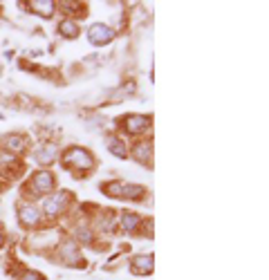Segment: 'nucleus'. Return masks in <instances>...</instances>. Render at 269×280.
Returning a JSON list of instances; mask_svg holds the SVG:
<instances>
[{
  "instance_id": "obj_1",
  "label": "nucleus",
  "mask_w": 269,
  "mask_h": 280,
  "mask_svg": "<svg viewBox=\"0 0 269 280\" xmlns=\"http://www.w3.org/2000/svg\"><path fill=\"white\" fill-rule=\"evenodd\" d=\"M63 166L70 168V171H92L94 168V157L90 151L79 146H72L65 151L63 155Z\"/></svg>"
},
{
  "instance_id": "obj_2",
  "label": "nucleus",
  "mask_w": 269,
  "mask_h": 280,
  "mask_svg": "<svg viewBox=\"0 0 269 280\" xmlns=\"http://www.w3.org/2000/svg\"><path fill=\"white\" fill-rule=\"evenodd\" d=\"M67 202H70V195L63 191L47 193L45 200H43V211H45V215H50V218H56V215H61L67 209Z\"/></svg>"
},
{
  "instance_id": "obj_3",
  "label": "nucleus",
  "mask_w": 269,
  "mask_h": 280,
  "mask_svg": "<svg viewBox=\"0 0 269 280\" xmlns=\"http://www.w3.org/2000/svg\"><path fill=\"white\" fill-rule=\"evenodd\" d=\"M117 36V32L112 30L110 25H103V23H97V25H92L88 30V41L92 43V45H108L112 38Z\"/></svg>"
},
{
  "instance_id": "obj_4",
  "label": "nucleus",
  "mask_w": 269,
  "mask_h": 280,
  "mask_svg": "<svg viewBox=\"0 0 269 280\" xmlns=\"http://www.w3.org/2000/svg\"><path fill=\"white\" fill-rule=\"evenodd\" d=\"M121 125L128 134H144L151 128V117L148 114H128Z\"/></svg>"
},
{
  "instance_id": "obj_5",
  "label": "nucleus",
  "mask_w": 269,
  "mask_h": 280,
  "mask_svg": "<svg viewBox=\"0 0 269 280\" xmlns=\"http://www.w3.org/2000/svg\"><path fill=\"white\" fill-rule=\"evenodd\" d=\"M54 186H56V180H54V175H52L50 171H38L36 175L32 177V188H34V193H52L54 191Z\"/></svg>"
},
{
  "instance_id": "obj_6",
  "label": "nucleus",
  "mask_w": 269,
  "mask_h": 280,
  "mask_svg": "<svg viewBox=\"0 0 269 280\" xmlns=\"http://www.w3.org/2000/svg\"><path fill=\"white\" fill-rule=\"evenodd\" d=\"M18 220H21L23 226L34 229V226L41 224V211L34 204H21V209H18Z\"/></svg>"
},
{
  "instance_id": "obj_7",
  "label": "nucleus",
  "mask_w": 269,
  "mask_h": 280,
  "mask_svg": "<svg viewBox=\"0 0 269 280\" xmlns=\"http://www.w3.org/2000/svg\"><path fill=\"white\" fill-rule=\"evenodd\" d=\"M153 267H155V260H153V255H148V253L134 255L132 262H130V271L139 273V276H148V273H153Z\"/></svg>"
},
{
  "instance_id": "obj_8",
  "label": "nucleus",
  "mask_w": 269,
  "mask_h": 280,
  "mask_svg": "<svg viewBox=\"0 0 269 280\" xmlns=\"http://www.w3.org/2000/svg\"><path fill=\"white\" fill-rule=\"evenodd\" d=\"M36 159L43 164V166H50L52 162H56L59 159V146L52 142H45L41 144V146L36 148Z\"/></svg>"
},
{
  "instance_id": "obj_9",
  "label": "nucleus",
  "mask_w": 269,
  "mask_h": 280,
  "mask_svg": "<svg viewBox=\"0 0 269 280\" xmlns=\"http://www.w3.org/2000/svg\"><path fill=\"white\" fill-rule=\"evenodd\" d=\"M132 157H134V162H139V164H144V166H148L151 164V157H153V144L148 142V139H144V142H137L132 146Z\"/></svg>"
},
{
  "instance_id": "obj_10",
  "label": "nucleus",
  "mask_w": 269,
  "mask_h": 280,
  "mask_svg": "<svg viewBox=\"0 0 269 280\" xmlns=\"http://www.w3.org/2000/svg\"><path fill=\"white\" fill-rule=\"evenodd\" d=\"M61 255L67 264H74V267H83V258L79 255V249H76V242H65L61 244Z\"/></svg>"
},
{
  "instance_id": "obj_11",
  "label": "nucleus",
  "mask_w": 269,
  "mask_h": 280,
  "mask_svg": "<svg viewBox=\"0 0 269 280\" xmlns=\"http://www.w3.org/2000/svg\"><path fill=\"white\" fill-rule=\"evenodd\" d=\"M119 224H121V229L126 231V233H134V231L142 226V218H139L137 213H132V211H123Z\"/></svg>"
},
{
  "instance_id": "obj_12",
  "label": "nucleus",
  "mask_w": 269,
  "mask_h": 280,
  "mask_svg": "<svg viewBox=\"0 0 269 280\" xmlns=\"http://www.w3.org/2000/svg\"><path fill=\"white\" fill-rule=\"evenodd\" d=\"M30 9L43 18H52L56 12V5L50 3V0H34V3H30Z\"/></svg>"
},
{
  "instance_id": "obj_13",
  "label": "nucleus",
  "mask_w": 269,
  "mask_h": 280,
  "mask_svg": "<svg viewBox=\"0 0 269 280\" xmlns=\"http://www.w3.org/2000/svg\"><path fill=\"white\" fill-rule=\"evenodd\" d=\"M144 193H146V188L139 184H121L119 197H123V200H139V197H144Z\"/></svg>"
},
{
  "instance_id": "obj_14",
  "label": "nucleus",
  "mask_w": 269,
  "mask_h": 280,
  "mask_svg": "<svg viewBox=\"0 0 269 280\" xmlns=\"http://www.w3.org/2000/svg\"><path fill=\"white\" fill-rule=\"evenodd\" d=\"M105 146H108V151L112 153L114 157H119V159H126V157H128V151H126V146H123L121 139H117V137H105Z\"/></svg>"
},
{
  "instance_id": "obj_15",
  "label": "nucleus",
  "mask_w": 269,
  "mask_h": 280,
  "mask_svg": "<svg viewBox=\"0 0 269 280\" xmlns=\"http://www.w3.org/2000/svg\"><path fill=\"white\" fill-rule=\"evenodd\" d=\"M79 23L76 21H61V25H59V34L63 38H76L79 36Z\"/></svg>"
},
{
  "instance_id": "obj_16",
  "label": "nucleus",
  "mask_w": 269,
  "mask_h": 280,
  "mask_svg": "<svg viewBox=\"0 0 269 280\" xmlns=\"http://www.w3.org/2000/svg\"><path fill=\"white\" fill-rule=\"evenodd\" d=\"M25 146H27V142H25V137H21V134H14V137L7 139V148H9V153H12V155L23 153V151H25Z\"/></svg>"
},
{
  "instance_id": "obj_17",
  "label": "nucleus",
  "mask_w": 269,
  "mask_h": 280,
  "mask_svg": "<svg viewBox=\"0 0 269 280\" xmlns=\"http://www.w3.org/2000/svg\"><path fill=\"white\" fill-rule=\"evenodd\" d=\"M99 229L105 231V233H112V231H117V218H114L112 213H105L99 218Z\"/></svg>"
},
{
  "instance_id": "obj_18",
  "label": "nucleus",
  "mask_w": 269,
  "mask_h": 280,
  "mask_svg": "<svg viewBox=\"0 0 269 280\" xmlns=\"http://www.w3.org/2000/svg\"><path fill=\"white\" fill-rule=\"evenodd\" d=\"M76 240L83 244H90V242H94V233L90 231V226L81 224V226H76Z\"/></svg>"
},
{
  "instance_id": "obj_19",
  "label": "nucleus",
  "mask_w": 269,
  "mask_h": 280,
  "mask_svg": "<svg viewBox=\"0 0 269 280\" xmlns=\"http://www.w3.org/2000/svg\"><path fill=\"white\" fill-rule=\"evenodd\" d=\"M61 9H63L65 14H74V12H81V9H83V5H79V3H61ZM83 14V12H81Z\"/></svg>"
},
{
  "instance_id": "obj_20",
  "label": "nucleus",
  "mask_w": 269,
  "mask_h": 280,
  "mask_svg": "<svg viewBox=\"0 0 269 280\" xmlns=\"http://www.w3.org/2000/svg\"><path fill=\"white\" fill-rule=\"evenodd\" d=\"M23 280H45V278H43V273H38V271H25L23 273Z\"/></svg>"
},
{
  "instance_id": "obj_21",
  "label": "nucleus",
  "mask_w": 269,
  "mask_h": 280,
  "mask_svg": "<svg viewBox=\"0 0 269 280\" xmlns=\"http://www.w3.org/2000/svg\"><path fill=\"white\" fill-rule=\"evenodd\" d=\"M3 244H5V233L0 231V247H3Z\"/></svg>"
}]
</instances>
